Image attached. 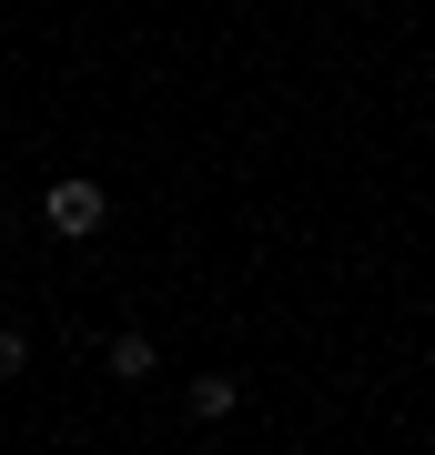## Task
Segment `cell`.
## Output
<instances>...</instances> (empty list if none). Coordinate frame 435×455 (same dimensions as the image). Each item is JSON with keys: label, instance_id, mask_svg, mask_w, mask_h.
<instances>
[{"label": "cell", "instance_id": "6da1fadb", "mask_svg": "<svg viewBox=\"0 0 435 455\" xmlns=\"http://www.w3.org/2000/svg\"><path fill=\"white\" fill-rule=\"evenodd\" d=\"M101 223H112V193H101L92 172H61V182H51V233H61V243H92Z\"/></svg>", "mask_w": 435, "mask_h": 455}, {"label": "cell", "instance_id": "7a4b0ae2", "mask_svg": "<svg viewBox=\"0 0 435 455\" xmlns=\"http://www.w3.org/2000/svg\"><path fill=\"white\" fill-rule=\"evenodd\" d=\"M101 364H112L122 385H142V374H152V334H112V344H101Z\"/></svg>", "mask_w": 435, "mask_h": 455}, {"label": "cell", "instance_id": "3957f363", "mask_svg": "<svg viewBox=\"0 0 435 455\" xmlns=\"http://www.w3.org/2000/svg\"><path fill=\"white\" fill-rule=\"evenodd\" d=\"M233 405H243V385H233V374H193V415H203V425H223Z\"/></svg>", "mask_w": 435, "mask_h": 455}, {"label": "cell", "instance_id": "277c9868", "mask_svg": "<svg viewBox=\"0 0 435 455\" xmlns=\"http://www.w3.org/2000/svg\"><path fill=\"white\" fill-rule=\"evenodd\" d=\"M20 364H31V344H20L11 324H0V385H11V374H20Z\"/></svg>", "mask_w": 435, "mask_h": 455}]
</instances>
